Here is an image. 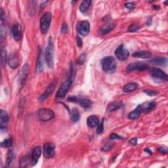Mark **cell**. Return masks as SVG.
<instances>
[{
    "label": "cell",
    "instance_id": "obj_46",
    "mask_svg": "<svg viewBox=\"0 0 168 168\" xmlns=\"http://www.w3.org/2000/svg\"><path fill=\"white\" fill-rule=\"evenodd\" d=\"M152 22V17H149V18H148V19H147V24L148 26H150V25H151Z\"/></svg>",
    "mask_w": 168,
    "mask_h": 168
},
{
    "label": "cell",
    "instance_id": "obj_42",
    "mask_svg": "<svg viewBox=\"0 0 168 168\" xmlns=\"http://www.w3.org/2000/svg\"><path fill=\"white\" fill-rule=\"evenodd\" d=\"M61 32L62 33H66L68 32V26H67L66 24H63L62 26V28H61Z\"/></svg>",
    "mask_w": 168,
    "mask_h": 168
},
{
    "label": "cell",
    "instance_id": "obj_29",
    "mask_svg": "<svg viewBox=\"0 0 168 168\" xmlns=\"http://www.w3.org/2000/svg\"><path fill=\"white\" fill-rule=\"evenodd\" d=\"M14 157V153L13 150H10L7 154V167H9L11 166V163L13 162V159Z\"/></svg>",
    "mask_w": 168,
    "mask_h": 168
},
{
    "label": "cell",
    "instance_id": "obj_25",
    "mask_svg": "<svg viewBox=\"0 0 168 168\" xmlns=\"http://www.w3.org/2000/svg\"><path fill=\"white\" fill-rule=\"evenodd\" d=\"M114 24L109 22V23L106 24L105 26H104V27H103L101 28H100V30H99V32H100V34H102V35L106 34V33H109L110 32L113 30V29L114 28Z\"/></svg>",
    "mask_w": 168,
    "mask_h": 168
},
{
    "label": "cell",
    "instance_id": "obj_30",
    "mask_svg": "<svg viewBox=\"0 0 168 168\" xmlns=\"http://www.w3.org/2000/svg\"><path fill=\"white\" fill-rule=\"evenodd\" d=\"M13 144V141L11 139H7L1 143V146L3 148H9Z\"/></svg>",
    "mask_w": 168,
    "mask_h": 168
},
{
    "label": "cell",
    "instance_id": "obj_18",
    "mask_svg": "<svg viewBox=\"0 0 168 168\" xmlns=\"http://www.w3.org/2000/svg\"><path fill=\"white\" fill-rule=\"evenodd\" d=\"M28 72H29V66H28V65L26 64V65H24V66L23 67H22V68L21 71V74H20L19 80H20V83L21 85H24V82L26 81V80H27V78Z\"/></svg>",
    "mask_w": 168,
    "mask_h": 168
},
{
    "label": "cell",
    "instance_id": "obj_36",
    "mask_svg": "<svg viewBox=\"0 0 168 168\" xmlns=\"http://www.w3.org/2000/svg\"><path fill=\"white\" fill-rule=\"evenodd\" d=\"M113 144L107 143L106 144L104 145V146L102 148V151H109L112 148H113Z\"/></svg>",
    "mask_w": 168,
    "mask_h": 168
},
{
    "label": "cell",
    "instance_id": "obj_33",
    "mask_svg": "<svg viewBox=\"0 0 168 168\" xmlns=\"http://www.w3.org/2000/svg\"><path fill=\"white\" fill-rule=\"evenodd\" d=\"M140 28H141L140 25H139L138 24H132L129 27L128 31L129 32H135L137 30H139Z\"/></svg>",
    "mask_w": 168,
    "mask_h": 168
},
{
    "label": "cell",
    "instance_id": "obj_49",
    "mask_svg": "<svg viewBox=\"0 0 168 168\" xmlns=\"http://www.w3.org/2000/svg\"><path fill=\"white\" fill-rule=\"evenodd\" d=\"M153 7H154V9H158V8H160L159 6H156V5H154V6H153Z\"/></svg>",
    "mask_w": 168,
    "mask_h": 168
},
{
    "label": "cell",
    "instance_id": "obj_20",
    "mask_svg": "<svg viewBox=\"0 0 168 168\" xmlns=\"http://www.w3.org/2000/svg\"><path fill=\"white\" fill-rule=\"evenodd\" d=\"M141 113H142V106L140 104V105L138 106L135 110L132 112H131V113L128 114V118L129 119L134 120V119H136L140 116Z\"/></svg>",
    "mask_w": 168,
    "mask_h": 168
},
{
    "label": "cell",
    "instance_id": "obj_37",
    "mask_svg": "<svg viewBox=\"0 0 168 168\" xmlns=\"http://www.w3.org/2000/svg\"><path fill=\"white\" fill-rule=\"evenodd\" d=\"M125 7H126L127 9H128L129 10H133L135 7V4L134 3L128 2V3H125Z\"/></svg>",
    "mask_w": 168,
    "mask_h": 168
},
{
    "label": "cell",
    "instance_id": "obj_28",
    "mask_svg": "<svg viewBox=\"0 0 168 168\" xmlns=\"http://www.w3.org/2000/svg\"><path fill=\"white\" fill-rule=\"evenodd\" d=\"M91 1L90 0H85L81 2L80 6V10L81 13H85L91 5Z\"/></svg>",
    "mask_w": 168,
    "mask_h": 168
},
{
    "label": "cell",
    "instance_id": "obj_38",
    "mask_svg": "<svg viewBox=\"0 0 168 168\" xmlns=\"http://www.w3.org/2000/svg\"><path fill=\"white\" fill-rule=\"evenodd\" d=\"M144 92L149 96H155L156 95H158V93L157 91H152V90H145Z\"/></svg>",
    "mask_w": 168,
    "mask_h": 168
},
{
    "label": "cell",
    "instance_id": "obj_41",
    "mask_svg": "<svg viewBox=\"0 0 168 168\" xmlns=\"http://www.w3.org/2000/svg\"><path fill=\"white\" fill-rule=\"evenodd\" d=\"M0 17H1V21H2V23L4 22V21H5V13L4 12L2 9H1V13H0Z\"/></svg>",
    "mask_w": 168,
    "mask_h": 168
},
{
    "label": "cell",
    "instance_id": "obj_19",
    "mask_svg": "<svg viewBox=\"0 0 168 168\" xmlns=\"http://www.w3.org/2000/svg\"><path fill=\"white\" fill-rule=\"evenodd\" d=\"M99 124V118L95 115H92L91 116L87 118V124L90 128H94L96 126H97Z\"/></svg>",
    "mask_w": 168,
    "mask_h": 168
},
{
    "label": "cell",
    "instance_id": "obj_24",
    "mask_svg": "<svg viewBox=\"0 0 168 168\" xmlns=\"http://www.w3.org/2000/svg\"><path fill=\"white\" fill-rule=\"evenodd\" d=\"M133 57H138V58H142V59H148L150 58L152 54L149 51H137L135 52L133 54Z\"/></svg>",
    "mask_w": 168,
    "mask_h": 168
},
{
    "label": "cell",
    "instance_id": "obj_39",
    "mask_svg": "<svg viewBox=\"0 0 168 168\" xmlns=\"http://www.w3.org/2000/svg\"><path fill=\"white\" fill-rule=\"evenodd\" d=\"M85 54H81L79 58H78V63L80 65H82L85 62Z\"/></svg>",
    "mask_w": 168,
    "mask_h": 168
},
{
    "label": "cell",
    "instance_id": "obj_14",
    "mask_svg": "<svg viewBox=\"0 0 168 168\" xmlns=\"http://www.w3.org/2000/svg\"><path fill=\"white\" fill-rule=\"evenodd\" d=\"M8 65L10 68L14 69L18 67L19 65V59L18 55L16 53H11L8 59Z\"/></svg>",
    "mask_w": 168,
    "mask_h": 168
},
{
    "label": "cell",
    "instance_id": "obj_12",
    "mask_svg": "<svg viewBox=\"0 0 168 168\" xmlns=\"http://www.w3.org/2000/svg\"><path fill=\"white\" fill-rule=\"evenodd\" d=\"M150 74L153 78H156V79L161 80L163 81H167L168 80V77L167 74L160 69L158 68L151 69L150 70Z\"/></svg>",
    "mask_w": 168,
    "mask_h": 168
},
{
    "label": "cell",
    "instance_id": "obj_5",
    "mask_svg": "<svg viewBox=\"0 0 168 168\" xmlns=\"http://www.w3.org/2000/svg\"><path fill=\"white\" fill-rule=\"evenodd\" d=\"M37 116L40 121L47 122L54 118L55 114L49 109H41L38 111Z\"/></svg>",
    "mask_w": 168,
    "mask_h": 168
},
{
    "label": "cell",
    "instance_id": "obj_21",
    "mask_svg": "<svg viewBox=\"0 0 168 168\" xmlns=\"http://www.w3.org/2000/svg\"><path fill=\"white\" fill-rule=\"evenodd\" d=\"M156 105V103L154 101H151L143 104L142 106V111H143L144 113H149L154 109Z\"/></svg>",
    "mask_w": 168,
    "mask_h": 168
},
{
    "label": "cell",
    "instance_id": "obj_43",
    "mask_svg": "<svg viewBox=\"0 0 168 168\" xmlns=\"http://www.w3.org/2000/svg\"><path fill=\"white\" fill-rule=\"evenodd\" d=\"M158 151L160 153H162V154H167V150L166 147H160L158 149Z\"/></svg>",
    "mask_w": 168,
    "mask_h": 168
},
{
    "label": "cell",
    "instance_id": "obj_23",
    "mask_svg": "<svg viewBox=\"0 0 168 168\" xmlns=\"http://www.w3.org/2000/svg\"><path fill=\"white\" fill-rule=\"evenodd\" d=\"M122 106V101H114L110 103L107 107L108 112H113L120 109Z\"/></svg>",
    "mask_w": 168,
    "mask_h": 168
},
{
    "label": "cell",
    "instance_id": "obj_44",
    "mask_svg": "<svg viewBox=\"0 0 168 168\" xmlns=\"http://www.w3.org/2000/svg\"><path fill=\"white\" fill-rule=\"evenodd\" d=\"M77 45L79 47H81L82 45H83V43H82V40L80 38V37H77Z\"/></svg>",
    "mask_w": 168,
    "mask_h": 168
},
{
    "label": "cell",
    "instance_id": "obj_1",
    "mask_svg": "<svg viewBox=\"0 0 168 168\" xmlns=\"http://www.w3.org/2000/svg\"><path fill=\"white\" fill-rule=\"evenodd\" d=\"M101 65L104 72L109 74H113L116 70V62L113 57H106L101 61Z\"/></svg>",
    "mask_w": 168,
    "mask_h": 168
},
{
    "label": "cell",
    "instance_id": "obj_9",
    "mask_svg": "<svg viewBox=\"0 0 168 168\" xmlns=\"http://www.w3.org/2000/svg\"><path fill=\"white\" fill-rule=\"evenodd\" d=\"M77 31L80 35L85 36L90 31V24L87 21H80L77 24Z\"/></svg>",
    "mask_w": 168,
    "mask_h": 168
},
{
    "label": "cell",
    "instance_id": "obj_27",
    "mask_svg": "<svg viewBox=\"0 0 168 168\" xmlns=\"http://www.w3.org/2000/svg\"><path fill=\"white\" fill-rule=\"evenodd\" d=\"M138 87V84L137 83H129L126 84L123 88V91L125 93H130L135 91Z\"/></svg>",
    "mask_w": 168,
    "mask_h": 168
},
{
    "label": "cell",
    "instance_id": "obj_3",
    "mask_svg": "<svg viewBox=\"0 0 168 168\" xmlns=\"http://www.w3.org/2000/svg\"><path fill=\"white\" fill-rule=\"evenodd\" d=\"M51 14L49 12H46L43 14L40 20V30L43 34H46L48 32L51 22Z\"/></svg>",
    "mask_w": 168,
    "mask_h": 168
},
{
    "label": "cell",
    "instance_id": "obj_48",
    "mask_svg": "<svg viewBox=\"0 0 168 168\" xmlns=\"http://www.w3.org/2000/svg\"><path fill=\"white\" fill-rule=\"evenodd\" d=\"M48 3V2H43L42 3V8H43L44 7H46V4H47Z\"/></svg>",
    "mask_w": 168,
    "mask_h": 168
},
{
    "label": "cell",
    "instance_id": "obj_8",
    "mask_svg": "<svg viewBox=\"0 0 168 168\" xmlns=\"http://www.w3.org/2000/svg\"><path fill=\"white\" fill-rule=\"evenodd\" d=\"M115 55L119 61H124L128 59L129 56V52L124 47V45H121L116 50Z\"/></svg>",
    "mask_w": 168,
    "mask_h": 168
},
{
    "label": "cell",
    "instance_id": "obj_47",
    "mask_svg": "<svg viewBox=\"0 0 168 168\" xmlns=\"http://www.w3.org/2000/svg\"><path fill=\"white\" fill-rule=\"evenodd\" d=\"M144 151L145 152H148V153H149V154H152V151L151 150V149H149L148 148H145L144 149Z\"/></svg>",
    "mask_w": 168,
    "mask_h": 168
},
{
    "label": "cell",
    "instance_id": "obj_4",
    "mask_svg": "<svg viewBox=\"0 0 168 168\" xmlns=\"http://www.w3.org/2000/svg\"><path fill=\"white\" fill-rule=\"evenodd\" d=\"M68 101L79 104L81 106L85 109H89L92 105V102L90 99L80 96L70 97L68 98Z\"/></svg>",
    "mask_w": 168,
    "mask_h": 168
},
{
    "label": "cell",
    "instance_id": "obj_15",
    "mask_svg": "<svg viewBox=\"0 0 168 168\" xmlns=\"http://www.w3.org/2000/svg\"><path fill=\"white\" fill-rule=\"evenodd\" d=\"M41 154H42V150L40 147H36L33 148L31 158V165L32 166H35L38 163Z\"/></svg>",
    "mask_w": 168,
    "mask_h": 168
},
{
    "label": "cell",
    "instance_id": "obj_7",
    "mask_svg": "<svg viewBox=\"0 0 168 168\" xmlns=\"http://www.w3.org/2000/svg\"><path fill=\"white\" fill-rule=\"evenodd\" d=\"M149 68V66L145 62H136L132 63V64L129 65L126 68V71L128 72H132L134 70H138V71H144L147 70Z\"/></svg>",
    "mask_w": 168,
    "mask_h": 168
},
{
    "label": "cell",
    "instance_id": "obj_31",
    "mask_svg": "<svg viewBox=\"0 0 168 168\" xmlns=\"http://www.w3.org/2000/svg\"><path fill=\"white\" fill-rule=\"evenodd\" d=\"M1 57H2V65H5V62L7 60V51L6 50L3 48V47L1 49Z\"/></svg>",
    "mask_w": 168,
    "mask_h": 168
},
{
    "label": "cell",
    "instance_id": "obj_32",
    "mask_svg": "<svg viewBox=\"0 0 168 168\" xmlns=\"http://www.w3.org/2000/svg\"><path fill=\"white\" fill-rule=\"evenodd\" d=\"M0 36H1V41L3 42L5 40L6 36V28L5 24L2 23L1 25V28H0Z\"/></svg>",
    "mask_w": 168,
    "mask_h": 168
},
{
    "label": "cell",
    "instance_id": "obj_16",
    "mask_svg": "<svg viewBox=\"0 0 168 168\" xmlns=\"http://www.w3.org/2000/svg\"><path fill=\"white\" fill-rule=\"evenodd\" d=\"M12 32H13V36L14 40L16 42H18L20 41L22 38V29L21 27L19 24H14L13 27L12 29Z\"/></svg>",
    "mask_w": 168,
    "mask_h": 168
},
{
    "label": "cell",
    "instance_id": "obj_26",
    "mask_svg": "<svg viewBox=\"0 0 168 168\" xmlns=\"http://www.w3.org/2000/svg\"><path fill=\"white\" fill-rule=\"evenodd\" d=\"M71 119H72V121L74 123H76L80 120V113L76 108H74L71 112Z\"/></svg>",
    "mask_w": 168,
    "mask_h": 168
},
{
    "label": "cell",
    "instance_id": "obj_17",
    "mask_svg": "<svg viewBox=\"0 0 168 168\" xmlns=\"http://www.w3.org/2000/svg\"><path fill=\"white\" fill-rule=\"evenodd\" d=\"M9 122V116L5 111L3 110H0V126L1 129H5Z\"/></svg>",
    "mask_w": 168,
    "mask_h": 168
},
{
    "label": "cell",
    "instance_id": "obj_40",
    "mask_svg": "<svg viewBox=\"0 0 168 168\" xmlns=\"http://www.w3.org/2000/svg\"><path fill=\"white\" fill-rule=\"evenodd\" d=\"M110 139L111 140H115V139H121L122 137L118 135L116 133H113L111 134L110 136Z\"/></svg>",
    "mask_w": 168,
    "mask_h": 168
},
{
    "label": "cell",
    "instance_id": "obj_34",
    "mask_svg": "<svg viewBox=\"0 0 168 168\" xmlns=\"http://www.w3.org/2000/svg\"><path fill=\"white\" fill-rule=\"evenodd\" d=\"M104 132V125H103V120L98 124L97 129V133L98 135H101Z\"/></svg>",
    "mask_w": 168,
    "mask_h": 168
},
{
    "label": "cell",
    "instance_id": "obj_2",
    "mask_svg": "<svg viewBox=\"0 0 168 168\" xmlns=\"http://www.w3.org/2000/svg\"><path fill=\"white\" fill-rule=\"evenodd\" d=\"M53 39L50 36L48 39V44L46 48V55L45 58L47 62V64L49 68H52L53 66Z\"/></svg>",
    "mask_w": 168,
    "mask_h": 168
},
{
    "label": "cell",
    "instance_id": "obj_45",
    "mask_svg": "<svg viewBox=\"0 0 168 168\" xmlns=\"http://www.w3.org/2000/svg\"><path fill=\"white\" fill-rule=\"evenodd\" d=\"M129 143L132 145H136L137 144V139L136 138H133L129 141Z\"/></svg>",
    "mask_w": 168,
    "mask_h": 168
},
{
    "label": "cell",
    "instance_id": "obj_35",
    "mask_svg": "<svg viewBox=\"0 0 168 168\" xmlns=\"http://www.w3.org/2000/svg\"><path fill=\"white\" fill-rule=\"evenodd\" d=\"M28 160H29L28 156H26V157L23 158V159L22 160V161H21V162L20 167H24L27 166V164H28Z\"/></svg>",
    "mask_w": 168,
    "mask_h": 168
},
{
    "label": "cell",
    "instance_id": "obj_6",
    "mask_svg": "<svg viewBox=\"0 0 168 168\" xmlns=\"http://www.w3.org/2000/svg\"><path fill=\"white\" fill-rule=\"evenodd\" d=\"M72 81L71 79H68L66 80L64 83L61 85V86L60 87L57 93V95H56V98L57 99H62L65 98L67 92L68 91L71 85H72Z\"/></svg>",
    "mask_w": 168,
    "mask_h": 168
},
{
    "label": "cell",
    "instance_id": "obj_11",
    "mask_svg": "<svg viewBox=\"0 0 168 168\" xmlns=\"http://www.w3.org/2000/svg\"><path fill=\"white\" fill-rule=\"evenodd\" d=\"M55 154V147L53 143H47L43 146V155L46 158H53Z\"/></svg>",
    "mask_w": 168,
    "mask_h": 168
},
{
    "label": "cell",
    "instance_id": "obj_10",
    "mask_svg": "<svg viewBox=\"0 0 168 168\" xmlns=\"http://www.w3.org/2000/svg\"><path fill=\"white\" fill-rule=\"evenodd\" d=\"M57 83V81L55 80L53 81V82H51V83L48 85V87L46 88V91H45L43 94L40 96V97L39 99V100L40 102H43L47 98L49 97L51 95L54 91V89H55Z\"/></svg>",
    "mask_w": 168,
    "mask_h": 168
},
{
    "label": "cell",
    "instance_id": "obj_22",
    "mask_svg": "<svg viewBox=\"0 0 168 168\" xmlns=\"http://www.w3.org/2000/svg\"><path fill=\"white\" fill-rule=\"evenodd\" d=\"M167 60L166 58L164 57H156L151 59L150 62L152 64L158 66H166L167 65Z\"/></svg>",
    "mask_w": 168,
    "mask_h": 168
},
{
    "label": "cell",
    "instance_id": "obj_13",
    "mask_svg": "<svg viewBox=\"0 0 168 168\" xmlns=\"http://www.w3.org/2000/svg\"><path fill=\"white\" fill-rule=\"evenodd\" d=\"M44 55L43 53L42 48L39 47V54L38 57V60H37L36 63V72L38 74L41 73L43 70V65H44Z\"/></svg>",
    "mask_w": 168,
    "mask_h": 168
}]
</instances>
